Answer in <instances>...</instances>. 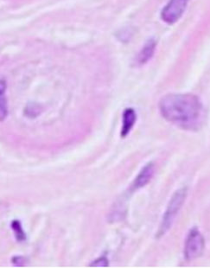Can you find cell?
<instances>
[{
    "label": "cell",
    "mask_w": 210,
    "mask_h": 268,
    "mask_svg": "<svg viewBox=\"0 0 210 268\" xmlns=\"http://www.w3.org/2000/svg\"><path fill=\"white\" fill-rule=\"evenodd\" d=\"M187 196L186 188H182L176 191V193L173 195L171 199L169 201V204L167 206L165 213L163 214L162 223L160 225L159 229L157 233V237H161L163 234L169 230L173 222L175 221V218L178 214L181 208L183 206V203L185 201Z\"/></svg>",
    "instance_id": "7a4b0ae2"
},
{
    "label": "cell",
    "mask_w": 210,
    "mask_h": 268,
    "mask_svg": "<svg viewBox=\"0 0 210 268\" xmlns=\"http://www.w3.org/2000/svg\"><path fill=\"white\" fill-rule=\"evenodd\" d=\"M154 172H155V166L153 163H150L146 166H144L135 180L133 181V183H132V190H138L146 185L153 178Z\"/></svg>",
    "instance_id": "5b68a950"
},
{
    "label": "cell",
    "mask_w": 210,
    "mask_h": 268,
    "mask_svg": "<svg viewBox=\"0 0 210 268\" xmlns=\"http://www.w3.org/2000/svg\"><path fill=\"white\" fill-rule=\"evenodd\" d=\"M12 228L15 231V234H16V237H17L18 241H24L25 239V235H24V232L21 228L20 223L17 221H15L12 222Z\"/></svg>",
    "instance_id": "30bf717a"
},
{
    "label": "cell",
    "mask_w": 210,
    "mask_h": 268,
    "mask_svg": "<svg viewBox=\"0 0 210 268\" xmlns=\"http://www.w3.org/2000/svg\"><path fill=\"white\" fill-rule=\"evenodd\" d=\"M6 82L4 79L0 80V121H3L8 114V106L5 98V90H6Z\"/></svg>",
    "instance_id": "ba28073f"
},
{
    "label": "cell",
    "mask_w": 210,
    "mask_h": 268,
    "mask_svg": "<svg viewBox=\"0 0 210 268\" xmlns=\"http://www.w3.org/2000/svg\"><path fill=\"white\" fill-rule=\"evenodd\" d=\"M189 2L190 0H169L166 5L163 7L161 12V18L166 24H175L183 16Z\"/></svg>",
    "instance_id": "277c9868"
},
{
    "label": "cell",
    "mask_w": 210,
    "mask_h": 268,
    "mask_svg": "<svg viewBox=\"0 0 210 268\" xmlns=\"http://www.w3.org/2000/svg\"><path fill=\"white\" fill-rule=\"evenodd\" d=\"M156 45V41L153 39H151L147 42L145 47L143 48L142 51H140V53H139L138 62L140 64H144L149 61L154 54Z\"/></svg>",
    "instance_id": "52a82bcc"
},
{
    "label": "cell",
    "mask_w": 210,
    "mask_h": 268,
    "mask_svg": "<svg viewBox=\"0 0 210 268\" xmlns=\"http://www.w3.org/2000/svg\"><path fill=\"white\" fill-rule=\"evenodd\" d=\"M205 240L197 228H192L189 232L184 245V256L188 261L199 258L204 254Z\"/></svg>",
    "instance_id": "3957f363"
},
{
    "label": "cell",
    "mask_w": 210,
    "mask_h": 268,
    "mask_svg": "<svg viewBox=\"0 0 210 268\" xmlns=\"http://www.w3.org/2000/svg\"><path fill=\"white\" fill-rule=\"evenodd\" d=\"M159 110L164 119L184 130L197 131L204 122V106L196 95H166L160 101Z\"/></svg>",
    "instance_id": "6da1fadb"
},
{
    "label": "cell",
    "mask_w": 210,
    "mask_h": 268,
    "mask_svg": "<svg viewBox=\"0 0 210 268\" xmlns=\"http://www.w3.org/2000/svg\"><path fill=\"white\" fill-rule=\"evenodd\" d=\"M42 112V107L37 103H30L24 109V114L29 118H36Z\"/></svg>",
    "instance_id": "9c48e42d"
},
{
    "label": "cell",
    "mask_w": 210,
    "mask_h": 268,
    "mask_svg": "<svg viewBox=\"0 0 210 268\" xmlns=\"http://www.w3.org/2000/svg\"><path fill=\"white\" fill-rule=\"evenodd\" d=\"M12 264L16 267H24L27 264V260L22 256H16L12 259Z\"/></svg>",
    "instance_id": "7c38bea8"
},
{
    "label": "cell",
    "mask_w": 210,
    "mask_h": 268,
    "mask_svg": "<svg viewBox=\"0 0 210 268\" xmlns=\"http://www.w3.org/2000/svg\"><path fill=\"white\" fill-rule=\"evenodd\" d=\"M137 119V114L134 109L126 108L123 113L122 128H121V136L125 138L131 132L134 126Z\"/></svg>",
    "instance_id": "8992f818"
},
{
    "label": "cell",
    "mask_w": 210,
    "mask_h": 268,
    "mask_svg": "<svg viewBox=\"0 0 210 268\" xmlns=\"http://www.w3.org/2000/svg\"><path fill=\"white\" fill-rule=\"evenodd\" d=\"M108 260L105 256L100 257V258L95 260L93 263L90 264L91 267H108Z\"/></svg>",
    "instance_id": "8fae6325"
}]
</instances>
